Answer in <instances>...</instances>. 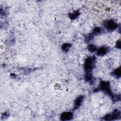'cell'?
Wrapping results in <instances>:
<instances>
[{
    "label": "cell",
    "instance_id": "cell-15",
    "mask_svg": "<svg viewBox=\"0 0 121 121\" xmlns=\"http://www.w3.org/2000/svg\"><path fill=\"white\" fill-rule=\"evenodd\" d=\"M102 32V30L100 27H96L93 29L92 33L95 36V35H96L101 33Z\"/></svg>",
    "mask_w": 121,
    "mask_h": 121
},
{
    "label": "cell",
    "instance_id": "cell-4",
    "mask_svg": "<svg viewBox=\"0 0 121 121\" xmlns=\"http://www.w3.org/2000/svg\"><path fill=\"white\" fill-rule=\"evenodd\" d=\"M104 27L109 31H113L117 29L118 27L119 24L113 19L106 20L104 22Z\"/></svg>",
    "mask_w": 121,
    "mask_h": 121
},
{
    "label": "cell",
    "instance_id": "cell-12",
    "mask_svg": "<svg viewBox=\"0 0 121 121\" xmlns=\"http://www.w3.org/2000/svg\"><path fill=\"white\" fill-rule=\"evenodd\" d=\"M112 100L113 103H116L120 101L121 100V95L120 94H112L111 96Z\"/></svg>",
    "mask_w": 121,
    "mask_h": 121
},
{
    "label": "cell",
    "instance_id": "cell-2",
    "mask_svg": "<svg viewBox=\"0 0 121 121\" xmlns=\"http://www.w3.org/2000/svg\"><path fill=\"white\" fill-rule=\"evenodd\" d=\"M100 90L103 91L104 93L110 96H111L113 94L111 89L110 84L108 81H101L100 83L99 86H98V87L94 90V92H95Z\"/></svg>",
    "mask_w": 121,
    "mask_h": 121
},
{
    "label": "cell",
    "instance_id": "cell-5",
    "mask_svg": "<svg viewBox=\"0 0 121 121\" xmlns=\"http://www.w3.org/2000/svg\"><path fill=\"white\" fill-rule=\"evenodd\" d=\"M73 118V114L70 112H62L60 115V119L63 121H70Z\"/></svg>",
    "mask_w": 121,
    "mask_h": 121
},
{
    "label": "cell",
    "instance_id": "cell-14",
    "mask_svg": "<svg viewBox=\"0 0 121 121\" xmlns=\"http://www.w3.org/2000/svg\"><path fill=\"white\" fill-rule=\"evenodd\" d=\"M94 36H95V35L92 33H91L89 34L88 35H86L85 37V42L88 43V42H90L91 41H92L93 39Z\"/></svg>",
    "mask_w": 121,
    "mask_h": 121
},
{
    "label": "cell",
    "instance_id": "cell-8",
    "mask_svg": "<svg viewBox=\"0 0 121 121\" xmlns=\"http://www.w3.org/2000/svg\"><path fill=\"white\" fill-rule=\"evenodd\" d=\"M85 80L86 82H89L91 85H93L94 82V78L92 75V73H86L84 77Z\"/></svg>",
    "mask_w": 121,
    "mask_h": 121
},
{
    "label": "cell",
    "instance_id": "cell-7",
    "mask_svg": "<svg viewBox=\"0 0 121 121\" xmlns=\"http://www.w3.org/2000/svg\"><path fill=\"white\" fill-rule=\"evenodd\" d=\"M84 96L83 95H81L78 96L74 102V106L73 108V110H75L78 109L84 100Z\"/></svg>",
    "mask_w": 121,
    "mask_h": 121
},
{
    "label": "cell",
    "instance_id": "cell-9",
    "mask_svg": "<svg viewBox=\"0 0 121 121\" xmlns=\"http://www.w3.org/2000/svg\"><path fill=\"white\" fill-rule=\"evenodd\" d=\"M111 74L112 76L115 77L116 78H119L121 77V70L120 67L115 69L112 73Z\"/></svg>",
    "mask_w": 121,
    "mask_h": 121
},
{
    "label": "cell",
    "instance_id": "cell-13",
    "mask_svg": "<svg viewBox=\"0 0 121 121\" xmlns=\"http://www.w3.org/2000/svg\"><path fill=\"white\" fill-rule=\"evenodd\" d=\"M87 50L90 52L93 53V52H96V51L97 50V48L95 45L93 44H90L87 46Z\"/></svg>",
    "mask_w": 121,
    "mask_h": 121
},
{
    "label": "cell",
    "instance_id": "cell-1",
    "mask_svg": "<svg viewBox=\"0 0 121 121\" xmlns=\"http://www.w3.org/2000/svg\"><path fill=\"white\" fill-rule=\"evenodd\" d=\"M95 61L96 58L95 56H90L85 60L84 64V68L86 73H92V71L95 67Z\"/></svg>",
    "mask_w": 121,
    "mask_h": 121
},
{
    "label": "cell",
    "instance_id": "cell-6",
    "mask_svg": "<svg viewBox=\"0 0 121 121\" xmlns=\"http://www.w3.org/2000/svg\"><path fill=\"white\" fill-rule=\"evenodd\" d=\"M110 48L106 46H102L96 51V54L99 56H103L107 54L110 51Z\"/></svg>",
    "mask_w": 121,
    "mask_h": 121
},
{
    "label": "cell",
    "instance_id": "cell-3",
    "mask_svg": "<svg viewBox=\"0 0 121 121\" xmlns=\"http://www.w3.org/2000/svg\"><path fill=\"white\" fill-rule=\"evenodd\" d=\"M121 118V112L118 109H114L112 113H108L104 116L102 119L104 121H114Z\"/></svg>",
    "mask_w": 121,
    "mask_h": 121
},
{
    "label": "cell",
    "instance_id": "cell-10",
    "mask_svg": "<svg viewBox=\"0 0 121 121\" xmlns=\"http://www.w3.org/2000/svg\"><path fill=\"white\" fill-rule=\"evenodd\" d=\"M80 15V12L79 10H77L73 12L69 13L68 14V16L69 18L71 20H74L77 18Z\"/></svg>",
    "mask_w": 121,
    "mask_h": 121
},
{
    "label": "cell",
    "instance_id": "cell-16",
    "mask_svg": "<svg viewBox=\"0 0 121 121\" xmlns=\"http://www.w3.org/2000/svg\"><path fill=\"white\" fill-rule=\"evenodd\" d=\"M9 115H10V113H9V112H4L1 115V119H5L8 118L9 117Z\"/></svg>",
    "mask_w": 121,
    "mask_h": 121
},
{
    "label": "cell",
    "instance_id": "cell-11",
    "mask_svg": "<svg viewBox=\"0 0 121 121\" xmlns=\"http://www.w3.org/2000/svg\"><path fill=\"white\" fill-rule=\"evenodd\" d=\"M71 46H72L71 44L69 43H65L62 44L61 46V49L64 52H67L69 51Z\"/></svg>",
    "mask_w": 121,
    "mask_h": 121
},
{
    "label": "cell",
    "instance_id": "cell-17",
    "mask_svg": "<svg viewBox=\"0 0 121 121\" xmlns=\"http://www.w3.org/2000/svg\"><path fill=\"white\" fill-rule=\"evenodd\" d=\"M115 47L118 49H119L121 48V41H120V40L117 41L116 43L115 44Z\"/></svg>",
    "mask_w": 121,
    "mask_h": 121
}]
</instances>
